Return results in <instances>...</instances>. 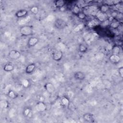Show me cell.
<instances>
[{
    "instance_id": "6da1fadb",
    "label": "cell",
    "mask_w": 123,
    "mask_h": 123,
    "mask_svg": "<svg viewBox=\"0 0 123 123\" xmlns=\"http://www.w3.org/2000/svg\"><path fill=\"white\" fill-rule=\"evenodd\" d=\"M19 32L21 34V35L23 36H30L33 34V28L31 25H24L20 28Z\"/></svg>"
},
{
    "instance_id": "7a4b0ae2",
    "label": "cell",
    "mask_w": 123,
    "mask_h": 123,
    "mask_svg": "<svg viewBox=\"0 0 123 123\" xmlns=\"http://www.w3.org/2000/svg\"><path fill=\"white\" fill-rule=\"evenodd\" d=\"M67 24L66 22L61 18L56 19L54 23V27L56 29L59 30L64 29L67 26Z\"/></svg>"
},
{
    "instance_id": "3957f363",
    "label": "cell",
    "mask_w": 123,
    "mask_h": 123,
    "mask_svg": "<svg viewBox=\"0 0 123 123\" xmlns=\"http://www.w3.org/2000/svg\"><path fill=\"white\" fill-rule=\"evenodd\" d=\"M21 56V52L16 49H12L8 53L9 58L12 60H17L19 59Z\"/></svg>"
},
{
    "instance_id": "277c9868",
    "label": "cell",
    "mask_w": 123,
    "mask_h": 123,
    "mask_svg": "<svg viewBox=\"0 0 123 123\" xmlns=\"http://www.w3.org/2000/svg\"><path fill=\"white\" fill-rule=\"evenodd\" d=\"M63 57V52L62 51L60 50H56L53 52L52 54V58L53 60L55 61L59 62L62 60Z\"/></svg>"
},
{
    "instance_id": "5b68a950",
    "label": "cell",
    "mask_w": 123,
    "mask_h": 123,
    "mask_svg": "<svg viewBox=\"0 0 123 123\" xmlns=\"http://www.w3.org/2000/svg\"><path fill=\"white\" fill-rule=\"evenodd\" d=\"M39 42V38L36 37H30L27 42V46L28 48H32L35 47Z\"/></svg>"
},
{
    "instance_id": "8992f818",
    "label": "cell",
    "mask_w": 123,
    "mask_h": 123,
    "mask_svg": "<svg viewBox=\"0 0 123 123\" xmlns=\"http://www.w3.org/2000/svg\"><path fill=\"white\" fill-rule=\"evenodd\" d=\"M109 60L112 64H117L121 62V58L119 55L111 54L109 57Z\"/></svg>"
},
{
    "instance_id": "52a82bcc",
    "label": "cell",
    "mask_w": 123,
    "mask_h": 123,
    "mask_svg": "<svg viewBox=\"0 0 123 123\" xmlns=\"http://www.w3.org/2000/svg\"><path fill=\"white\" fill-rule=\"evenodd\" d=\"M74 78L78 81H83L86 78V74L82 71H77L74 73Z\"/></svg>"
},
{
    "instance_id": "ba28073f",
    "label": "cell",
    "mask_w": 123,
    "mask_h": 123,
    "mask_svg": "<svg viewBox=\"0 0 123 123\" xmlns=\"http://www.w3.org/2000/svg\"><path fill=\"white\" fill-rule=\"evenodd\" d=\"M36 108L38 111L44 112L47 110V106L44 101H37L36 104Z\"/></svg>"
},
{
    "instance_id": "9c48e42d",
    "label": "cell",
    "mask_w": 123,
    "mask_h": 123,
    "mask_svg": "<svg viewBox=\"0 0 123 123\" xmlns=\"http://www.w3.org/2000/svg\"><path fill=\"white\" fill-rule=\"evenodd\" d=\"M36 65L35 63H31L28 64L25 67V72L27 74H31L33 73L36 69Z\"/></svg>"
},
{
    "instance_id": "30bf717a",
    "label": "cell",
    "mask_w": 123,
    "mask_h": 123,
    "mask_svg": "<svg viewBox=\"0 0 123 123\" xmlns=\"http://www.w3.org/2000/svg\"><path fill=\"white\" fill-rule=\"evenodd\" d=\"M45 89L49 93L52 94L55 91V88L54 85L51 82H47L44 85Z\"/></svg>"
},
{
    "instance_id": "8fae6325",
    "label": "cell",
    "mask_w": 123,
    "mask_h": 123,
    "mask_svg": "<svg viewBox=\"0 0 123 123\" xmlns=\"http://www.w3.org/2000/svg\"><path fill=\"white\" fill-rule=\"evenodd\" d=\"M28 13V12L27 10L25 9H21V10H18L15 13V16L18 18L24 17L26 15H27Z\"/></svg>"
},
{
    "instance_id": "7c38bea8",
    "label": "cell",
    "mask_w": 123,
    "mask_h": 123,
    "mask_svg": "<svg viewBox=\"0 0 123 123\" xmlns=\"http://www.w3.org/2000/svg\"><path fill=\"white\" fill-rule=\"evenodd\" d=\"M109 25L111 28L113 29H117L120 26V23L118 19L113 18V19H112L111 21L109 23Z\"/></svg>"
},
{
    "instance_id": "4fadbf2b",
    "label": "cell",
    "mask_w": 123,
    "mask_h": 123,
    "mask_svg": "<svg viewBox=\"0 0 123 123\" xmlns=\"http://www.w3.org/2000/svg\"><path fill=\"white\" fill-rule=\"evenodd\" d=\"M14 69V66L12 63L11 62H8L5 64L3 67V70L6 72H11L13 71Z\"/></svg>"
},
{
    "instance_id": "5bb4252c",
    "label": "cell",
    "mask_w": 123,
    "mask_h": 123,
    "mask_svg": "<svg viewBox=\"0 0 123 123\" xmlns=\"http://www.w3.org/2000/svg\"><path fill=\"white\" fill-rule=\"evenodd\" d=\"M110 9V5L107 4H103L99 7V10L100 13L103 14H106L109 11Z\"/></svg>"
},
{
    "instance_id": "9a60e30c",
    "label": "cell",
    "mask_w": 123,
    "mask_h": 123,
    "mask_svg": "<svg viewBox=\"0 0 123 123\" xmlns=\"http://www.w3.org/2000/svg\"><path fill=\"white\" fill-rule=\"evenodd\" d=\"M61 103L63 107H67L70 104V100L68 97L66 96H63L61 98Z\"/></svg>"
},
{
    "instance_id": "2e32d148",
    "label": "cell",
    "mask_w": 123,
    "mask_h": 123,
    "mask_svg": "<svg viewBox=\"0 0 123 123\" xmlns=\"http://www.w3.org/2000/svg\"><path fill=\"white\" fill-rule=\"evenodd\" d=\"M23 114L25 117L29 118H32L33 116V113H32L31 109L30 107L25 108L23 111Z\"/></svg>"
},
{
    "instance_id": "e0dca14e",
    "label": "cell",
    "mask_w": 123,
    "mask_h": 123,
    "mask_svg": "<svg viewBox=\"0 0 123 123\" xmlns=\"http://www.w3.org/2000/svg\"><path fill=\"white\" fill-rule=\"evenodd\" d=\"M66 4V1L64 0H57L54 1V5L56 8L61 9L63 8Z\"/></svg>"
},
{
    "instance_id": "ac0fdd59",
    "label": "cell",
    "mask_w": 123,
    "mask_h": 123,
    "mask_svg": "<svg viewBox=\"0 0 123 123\" xmlns=\"http://www.w3.org/2000/svg\"><path fill=\"white\" fill-rule=\"evenodd\" d=\"M88 47L87 45L84 43H80L78 46V51L81 53H85L87 51Z\"/></svg>"
},
{
    "instance_id": "d6986e66",
    "label": "cell",
    "mask_w": 123,
    "mask_h": 123,
    "mask_svg": "<svg viewBox=\"0 0 123 123\" xmlns=\"http://www.w3.org/2000/svg\"><path fill=\"white\" fill-rule=\"evenodd\" d=\"M83 119L87 122H90L93 120V115L90 113H86L83 115Z\"/></svg>"
},
{
    "instance_id": "ffe728a7",
    "label": "cell",
    "mask_w": 123,
    "mask_h": 123,
    "mask_svg": "<svg viewBox=\"0 0 123 123\" xmlns=\"http://www.w3.org/2000/svg\"><path fill=\"white\" fill-rule=\"evenodd\" d=\"M7 95L9 98H11L12 99H16L18 97V96L17 93L15 91H14V90H13L12 89L9 90L8 93H7Z\"/></svg>"
},
{
    "instance_id": "44dd1931",
    "label": "cell",
    "mask_w": 123,
    "mask_h": 123,
    "mask_svg": "<svg viewBox=\"0 0 123 123\" xmlns=\"http://www.w3.org/2000/svg\"><path fill=\"white\" fill-rule=\"evenodd\" d=\"M81 9L80 7L77 5V4H75L73 6L72 9V12L73 13V14H74V15H76L77 16V15L81 12Z\"/></svg>"
},
{
    "instance_id": "7402d4cb",
    "label": "cell",
    "mask_w": 123,
    "mask_h": 123,
    "mask_svg": "<svg viewBox=\"0 0 123 123\" xmlns=\"http://www.w3.org/2000/svg\"><path fill=\"white\" fill-rule=\"evenodd\" d=\"M120 47L118 45H114L111 48V52L112 54L119 55L120 52Z\"/></svg>"
},
{
    "instance_id": "603a6c76",
    "label": "cell",
    "mask_w": 123,
    "mask_h": 123,
    "mask_svg": "<svg viewBox=\"0 0 123 123\" xmlns=\"http://www.w3.org/2000/svg\"><path fill=\"white\" fill-rule=\"evenodd\" d=\"M8 101L6 100H1L0 101V106L1 109H7L9 107Z\"/></svg>"
},
{
    "instance_id": "cb8c5ba5",
    "label": "cell",
    "mask_w": 123,
    "mask_h": 123,
    "mask_svg": "<svg viewBox=\"0 0 123 123\" xmlns=\"http://www.w3.org/2000/svg\"><path fill=\"white\" fill-rule=\"evenodd\" d=\"M30 11L34 15H37L39 12V8L37 6H33L30 9Z\"/></svg>"
},
{
    "instance_id": "d4e9b609",
    "label": "cell",
    "mask_w": 123,
    "mask_h": 123,
    "mask_svg": "<svg viewBox=\"0 0 123 123\" xmlns=\"http://www.w3.org/2000/svg\"><path fill=\"white\" fill-rule=\"evenodd\" d=\"M22 85L24 87L27 88L30 85V82L27 79H24L22 81Z\"/></svg>"
},
{
    "instance_id": "484cf974",
    "label": "cell",
    "mask_w": 123,
    "mask_h": 123,
    "mask_svg": "<svg viewBox=\"0 0 123 123\" xmlns=\"http://www.w3.org/2000/svg\"><path fill=\"white\" fill-rule=\"evenodd\" d=\"M77 17L79 18L80 19H81V20H85L86 17V14L83 12H81L77 15Z\"/></svg>"
},
{
    "instance_id": "4316f807",
    "label": "cell",
    "mask_w": 123,
    "mask_h": 123,
    "mask_svg": "<svg viewBox=\"0 0 123 123\" xmlns=\"http://www.w3.org/2000/svg\"><path fill=\"white\" fill-rule=\"evenodd\" d=\"M37 101H44L45 98L42 95H38L37 96Z\"/></svg>"
},
{
    "instance_id": "83f0119b",
    "label": "cell",
    "mask_w": 123,
    "mask_h": 123,
    "mask_svg": "<svg viewBox=\"0 0 123 123\" xmlns=\"http://www.w3.org/2000/svg\"><path fill=\"white\" fill-rule=\"evenodd\" d=\"M118 73L119 76L121 77H123V67L121 66L118 68Z\"/></svg>"
}]
</instances>
